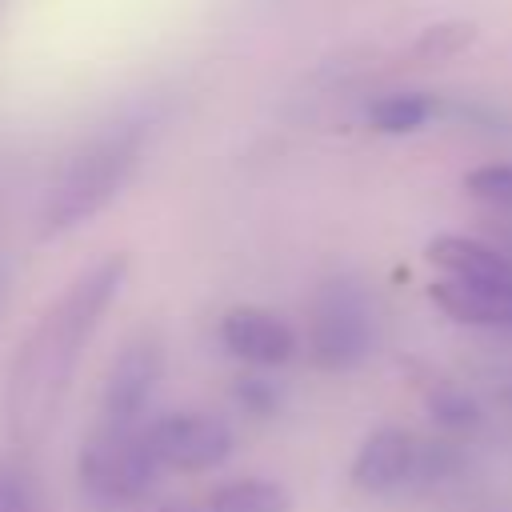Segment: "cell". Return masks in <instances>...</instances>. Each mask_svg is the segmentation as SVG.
<instances>
[{
	"instance_id": "cell-1",
	"label": "cell",
	"mask_w": 512,
	"mask_h": 512,
	"mask_svg": "<svg viewBox=\"0 0 512 512\" xmlns=\"http://www.w3.org/2000/svg\"><path fill=\"white\" fill-rule=\"evenodd\" d=\"M128 272V252L100 256L44 308V316L20 340L4 388V416L20 444H40L56 424L60 400L80 368V356L92 332L104 324L108 308L116 304Z\"/></svg>"
},
{
	"instance_id": "cell-2",
	"label": "cell",
	"mask_w": 512,
	"mask_h": 512,
	"mask_svg": "<svg viewBox=\"0 0 512 512\" xmlns=\"http://www.w3.org/2000/svg\"><path fill=\"white\" fill-rule=\"evenodd\" d=\"M144 160V124H112L104 132H96L92 140H84L64 168L52 176L40 216H36V232L40 240H56L68 236L72 228H80L84 220L100 216L120 192L124 184L136 176Z\"/></svg>"
},
{
	"instance_id": "cell-3",
	"label": "cell",
	"mask_w": 512,
	"mask_h": 512,
	"mask_svg": "<svg viewBox=\"0 0 512 512\" xmlns=\"http://www.w3.org/2000/svg\"><path fill=\"white\" fill-rule=\"evenodd\" d=\"M156 472H160V464L144 440V424L96 420L88 428V436L80 440V456H76L80 488H84V496H92L104 508L136 504L152 488Z\"/></svg>"
},
{
	"instance_id": "cell-4",
	"label": "cell",
	"mask_w": 512,
	"mask_h": 512,
	"mask_svg": "<svg viewBox=\"0 0 512 512\" xmlns=\"http://www.w3.org/2000/svg\"><path fill=\"white\" fill-rule=\"evenodd\" d=\"M372 348V304L352 276H332L320 284L308 316V352L324 372L356 368Z\"/></svg>"
},
{
	"instance_id": "cell-5",
	"label": "cell",
	"mask_w": 512,
	"mask_h": 512,
	"mask_svg": "<svg viewBox=\"0 0 512 512\" xmlns=\"http://www.w3.org/2000/svg\"><path fill=\"white\" fill-rule=\"evenodd\" d=\"M144 440L160 468L204 472L232 456V428L212 412H164L144 424Z\"/></svg>"
},
{
	"instance_id": "cell-6",
	"label": "cell",
	"mask_w": 512,
	"mask_h": 512,
	"mask_svg": "<svg viewBox=\"0 0 512 512\" xmlns=\"http://www.w3.org/2000/svg\"><path fill=\"white\" fill-rule=\"evenodd\" d=\"M164 376V340L152 332H136L120 344L108 380H104V396H100V420L108 424H144V408L156 392Z\"/></svg>"
},
{
	"instance_id": "cell-7",
	"label": "cell",
	"mask_w": 512,
	"mask_h": 512,
	"mask_svg": "<svg viewBox=\"0 0 512 512\" xmlns=\"http://www.w3.org/2000/svg\"><path fill=\"white\" fill-rule=\"evenodd\" d=\"M224 348L252 368H280L296 356V332L284 316L260 304H236L220 316Z\"/></svg>"
},
{
	"instance_id": "cell-8",
	"label": "cell",
	"mask_w": 512,
	"mask_h": 512,
	"mask_svg": "<svg viewBox=\"0 0 512 512\" xmlns=\"http://www.w3.org/2000/svg\"><path fill=\"white\" fill-rule=\"evenodd\" d=\"M416 448H420V436H412L408 428H396V424L376 428L352 456V484L372 496L408 488L416 468Z\"/></svg>"
},
{
	"instance_id": "cell-9",
	"label": "cell",
	"mask_w": 512,
	"mask_h": 512,
	"mask_svg": "<svg viewBox=\"0 0 512 512\" xmlns=\"http://www.w3.org/2000/svg\"><path fill=\"white\" fill-rule=\"evenodd\" d=\"M428 300L460 324L512 328V280H456V276H444L428 288Z\"/></svg>"
},
{
	"instance_id": "cell-10",
	"label": "cell",
	"mask_w": 512,
	"mask_h": 512,
	"mask_svg": "<svg viewBox=\"0 0 512 512\" xmlns=\"http://www.w3.org/2000/svg\"><path fill=\"white\" fill-rule=\"evenodd\" d=\"M424 256L456 280H512V260L476 236H460V232L432 236Z\"/></svg>"
},
{
	"instance_id": "cell-11",
	"label": "cell",
	"mask_w": 512,
	"mask_h": 512,
	"mask_svg": "<svg viewBox=\"0 0 512 512\" xmlns=\"http://www.w3.org/2000/svg\"><path fill=\"white\" fill-rule=\"evenodd\" d=\"M208 512H292V496L268 476H236L212 488Z\"/></svg>"
},
{
	"instance_id": "cell-12",
	"label": "cell",
	"mask_w": 512,
	"mask_h": 512,
	"mask_svg": "<svg viewBox=\"0 0 512 512\" xmlns=\"http://www.w3.org/2000/svg\"><path fill=\"white\" fill-rule=\"evenodd\" d=\"M436 116V100L428 92H384L368 104V124L384 136H404L424 128Z\"/></svg>"
},
{
	"instance_id": "cell-13",
	"label": "cell",
	"mask_w": 512,
	"mask_h": 512,
	"mask_svg": "<svg viewBox=\"0 0 512 512\" xmlns=\"http://www.w3.org/2000/svg\"><path fill=\"white\" fill-rule=\"evenodd\" d=\"M424 408H428V416H432L448 436H468V432H476L480 420H484V412H480V404L472 400V392H464V388L452 384V380L428 384V388H424Z\"/></svg>"
},
{
	"instance_id": "cell-14",
	"label": "cell",
	"mask_w": 512,
	"mask_h": 512,
	"mask_svg": "<svg viewBox=\"0 0 512 512\" xmlns=\"http://www.w3.org/2000/svg\"><path fill=\"white\" fill-rule=\"evenodd\" d=\"M480 28L476 20H436L428 28L416 32L412 40V56L424 64H440V60H456L460 52H468L476 44Z\"/></svg>"
},
{
	"instance_id": "cell-15",
	"label": "cell",
	"mask_w": 512,
	"mask_h": 512,
	"mask_svg": "<svg viewBox=\"0 0 512 512\" xmlns=\"http://www.w3.org/2000/svg\"><path fill=\"white\" fill-rule=\"evenodd\" d=\"M460 472V448L452 436H432V440H420L416 448V468H412V484L408 488H432L448 476Z\"/></svg>"
},
{
	"instance_id": "cell-16",
	"label": "cell",
	"mask_w": 512,
	"mask_h": 512,
	"mask_svg": "<svg viewBox=\"0 0 512 512\" xmlns=\"http://www.w3.org/2000/svg\"><path fill=\"white\" fill-rule=\"evenodd\" d=\"M0 512H36V480L20 456H0Z\"/></svg>"
},
{
	"instance_id": "cell-17",
	"label": "cell",
	"mask_w": 512,
	"mask_h": 512,
	"mask_svg": "<svg viewBox=\"0 0 512 512\" xmlns=\"http://www.w3.org/2000/svg\"><path fill=\"white\" fill-rule=\"evenodd\" d=\"M464 188H468L476 200L512 208V164H484V168H472V172L464 176Z\"/></svg>"
},
{
	"instance_id": "cell-18",
	"label": "cell",
	"mask_w": 512,
	"mask_h": 512,
	"mask_svg": "<svg viewBox=\"0 0 512 512\" xmlns=\"http://www.w3.org/2000/svg\"><path fill=\"white\" fill-rule=\"evenodd\" d=\"M236 400H240V408L248 412V416H272L276 408H280V384H272L268 376H260V368H252V372H244L240 380H236Z\"/></svg>"
},
{
	"instance_id": "cell-19",
	"label": "cell",
	"mask_w": 512,
	"mask_h": 512,
	"mask_svg": "<svg viewBox=\"0 0 512 512\" xmlns=\"http://www.w3.org/2000/svg\"><path fill=\"white\" fill-rule=\"evenodd\" d=\"M156 512H200V508H192V504H184V500H168V504H160Z\"/></svg>"
},
{
	"instance_id": "cell-20",
	"label": "cell",
	"mask_w": 512,
	"mask_h": 512,
	"mask_svg": "<svg viewBox=\"0 0 512 512\" xmlns=\"http://www.w3.org/2000/svg\"><path fill=\"white\" fill-rule=\"evenodd\" d=\"M4 300H8V268L0 260V308H4Z\"/></svg>"
}]
</instances>
